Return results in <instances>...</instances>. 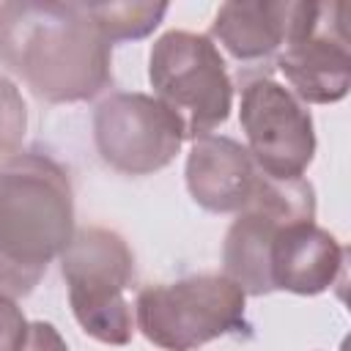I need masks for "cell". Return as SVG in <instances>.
<instances>
[{"label": "cell", "mask_w": 351, "mask_h": 351, "mask_svg": "<svg viewBox=\"0 0 351 351\" xmlns=\"http://www.w3.org/2000/svg\"><path fill=\"white\" fill-rule=\"evenodd\" d=\"M82 8L110 44L148 36L167 14V3H82Z\"/></svg>", "instance_id": "4fadbf2b"}, {"label": "cell", "mask_w": 351, "mask_h": 351, "mask_svg": "<svg viewBox=\"0 0 351 351\" xmlns=\"http://www.w3.org/2000/svg\"><path fill=\"white\" fill-rule=\"evenodd\" d=\"M184 176L197 206L214 214H228L247 206L261 170L255 167L247 145L225 134H206L192 143Z\"/></svg>", "instance_id": "30bf717a"}, {"label": "cell", "mask_w": 351, "mask_h": 351, "mask_svg": "<svg viewBox=\"0 0 351 351\" xmlns=\"http://www.w3.org/2000/svg\"><path fill=\"white\" fill-rule=\"evenodd\" d=\"M60 274L82 332L107 346H126L134 335L132 304L126 302L134 255L123 236L107 228L77 230L60 252Z\"/></svg>", "instance_id": "3957f363"}, {"label": "cell", "mask_w": 351, "mask_h": 351, "mask_svg": "<svg viewBox=\"0 0 351 351\" xmlns=\"http://www.w3.org/2000/svg\"><path fill=\"white\" fill-rule=\"evenodd\" d=\"M148 80L156 99L181 118L186 140L206 137L230 115L233 82L208 36L189 30L159 36L151 47Z\"/></svg>", "instance_id": "5b68a950"}, {"label": "cell", "mask_w": 351, "mask_h": 351, "mask_svg": "<svg viewBox=\"0 0 351 351\" xmlns=\"http://www.w3.org/2000/svg\"><path fill=\"white\" fill-rule=\"evenodd\" d=\"M346 3H293V16L277 69L299 101L332 104L351 88Z\"/></svg>", "instance_id": "52a82bcc"}, {"label": "cell", "mask_w": 351, "mask_h": 351, "mask_svg": "<svg viewBox=\"0 0 351 351\" xmlns=\"http://www.w3.org/2000/svg\"><path fill=\"white\" fill-rule=\"evenodd\" d=\"M293 3L233 0L222 3L211 22V41H219L236 60H263L274 55L291 27Z\"/></svg>", "instance_id": "7c38bea8"}, {"label": "cell", "mask_w": 351, "mask_h": 351, "mask_svg": "<svg viewBox=\"0 0 351 351\" xmlns=\"http://www.w3.org/2000/svg\"><path fill=\"white\" fill-rule=\"evenodd\" d=\"M110 47L82 3L0 5V60L44 101L69 104L99 96L112 80Z\"/></svg>", "instance_id": "6da1fadb"}, {"label": "cell", "mask_w": 351, "mask_h": 351, "mask_svg": "<svg viewBox=\"0 0 351 351\" xmlns=\"http://www.w3.org/2000/svg\"><path fill=\"white\" fill-rule=\"evenodd\" d=\"M239 121L255 167L271 178H302L315 156L310 110L280 82L258 77L241 88Z\"/></svg>", "instance_id": "9c48e42d"}, {"label": "cell", "mask_w": 351, "mask_h": 351, "mask_svg": "<svg viewBox=\"0 0 351 351\" xmlns=\"http://www.w3.org/2000/svg\"><path fill=\"white\" fill-rule=\"evenodd\" d=\"M27 337V321L14 299L0 296V351H19Z\"/></svg>", "instance_id": "9a60e30c"}, {"label": "cell", "mask_w": 351, "mask_h": 351, "mask_svg": "<svg viewBox=\"0 0 351 351\" xmlns=\"http://www.w3.org/2000/svg\"><path fill=\"white\" fill-rule=\"evenodd\" d=\"M74 236V192L44 154H16L0 167V296L22 299Z\"/></svg>", "instance_id": "7a4b0ae2"}, {"label": "cell", "mask_w": 351, "mask_h": 351, "mask_svg": "<svg viewBox=\"0 0 351 351\" xmlns=\"http://www.w3.org/2000/svg\"><path fill=\"white\" fill-rule=\"evenodd\" d=\"M27 132V107L19 88L0 77V159H11L25 140Z\"/></svg>", "instance_id": "5bb4252c"}, {"label": "cell", "mask_w": 351, "mask_h": 351, "mask_svg": "<svg viewBox=\"0 0 351 351\" xmlns=\"http://www.w3.org/2000/svg\"><path fill=\"white\" fill-rule=\"evenodd\" d=\"M293 222H315V189L307 178L258 176V184L225 233L222 263L225 277L244 293H271L269 250L280 228Z\"/></svg>", "instance_id": "8992f818"}, {"label": "cell", "mask_w": 351, "mask_h": 351, "mask_svg": "<svg viewBox=\"0 0 351 351\" xmlns=\"http://www.w3.org/2000/svg\"><path fill=\"white\" fill-rule=\"evenodd\" d=\"M247 293L225 274H195L137 293V329L165 351H195L244 329Z\"/></svg>", "instance_id": "277c9868"}, {"label": "cell", "mask_w": 351, "mask_h": 351, "mask_svg": "<svg viewBox=\"0 0 351 351\" xmlns=\"http://www.w3.org/2000/svg\"><path fill=\"white\" fill-rule=\"evenodd\" d=\"M93 140L112 170L151 176L176 159L186 134L181 118L156 96L112 93L93 112Z\"/></svg>", "instance_id": "ba28073f"}, {"label": "cell", "mask_w": 351, "mask_h": 351, "mask_svg": "<svg viewBox=\"0 0 351 351\" xmlns=\"http://www.w3.org/2000/svg\"><path fill=\"white\" fill-rule=\"evenodd\" d=\"M19 351H69V346L49 321H33L27 324V337Z\"/></svg>", "instance_id": "2e32d148"}, {"label": "cell", "mask_w": 351, "mask_h": 351, "mask_svg": "<svg viewBox=\"0 0 351 351\" xmlns=\"http://www.w3.org/2000/svg\"><path fill=\"white\" fill-rule=\"evenodd\" d=\"M346 250L340 241L315 222H293L280 228L269 250V282L271 291H291L299 296H315L335 285L346 266Z\"/></svg>", "instance_id": "8fae6325"}]
</instances>
